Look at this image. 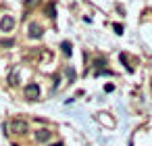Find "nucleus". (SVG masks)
<instances>
[{"mask_svg": "<svg viewBox=\"0 0 152 146\" xmlns=\"http://www.w3.org/2000/svg\"><path fill=\"white\" fill-rule=\"evenodd\" d=\"M13 27H15V19L11 15H4L2 19H0V29L2 32H13Z\"/></svg>", "mask_w": 152, "mask_h": 146, "instance_id": "2", "label": "nucleus"}, {"mask_svg": "<svg viewBox=\"0 0 152 146\" xmlns=\"http://www.w3.org/2000/svg\"><path fill=\"white\" fill-rule=\"evenodd\" d=\"M67 75H69V79H75V71H73V69H71V67H69V69H67Z\"/></svg>", "mask_w": 152, "mask_h": 146, "instance_id": "10", "label": "nucleus"}, {"mask_svg": "<svg viewBox=\"0 0 152 146\" xmlns=\"http://www.w3.org/2000/svg\"><path fill=\"white\" fill-rule=\"evenodd\" d=\"M54 13H56L54 4H48V7H46V17H54Z\"/></svg>", "mask_w": 152, "mask_h": 146, "instance_id": "6", "label": "nucleus"}, {"mask_svg": "<svg viewBox=\"0 0 152 146\" xmlns=\"http://www.w3.org/2000/svg\"><path fill=\"white\" fill-rule=\"evenodd\" d=\"M52 146H63V142H56V144H52Z\"/></svg>", "mask_w": 152, "mask_h": 146, "instance_id": "13", "label": "nucleus"}, {"mask_svg": "<svg viewBox=\"0 0 152 146\" xmlns=\"http://www.w3.org/2000/svg\"><path fill=\"white\" fill-rule=\"evenodd\" d=\"M36 2H40V0H27V7H34Z\"/></svg>", "mask_w": 152, "mask_h": 146, "instance_id": "12", "label": "nucleus"}, {"mask_svg": "<svg viewBox=\"0 0 152 146\" xmlns=\"http://www.w3.org/2000/svg\"><path fill=\"white\" fill-rule=\"evenodd\" d=\"M9 84H11V86H17V84H19V81H17V75H15V73L11 75V81H9Z\"/></svg>", "mask_w": 152, "mask_h": 146, "instance_id": "11", "label": "nucleus"}, {"mask_svg": "<svg viewBox=\"0 0 152 146\" xmlns=\"http://www.w3.org/2000/svg\"><path fill=\"white\" fill-rule=\"evenodd\" d=\"M0 44H2V48L7 46V48H11V46H15V40H11V38H7V40H2V42H0Z\"/></svg>", "mask_w": 152, "mask_h": 146, "instance_id": "8", "label": "nucleus"}, {"mask_svg": "<svg viewBox=\"0 0 152 146\" xmlns=\"http://www.w3.org/2000/svg\"><path fill=\"white\" fill-rule=\"evenodd\" d=\"M52 138V131L50 129H40V131H36V140L38 142H48Z\"/></svg>", "mask_w": 152, "mask_h": 146, "instance_id": "4", "label": "nucleus"}, {"mask_svg": "<svg viewBox=\"0 0 152 146\" xmlns=\"http://www.w3.org/2000/svg\"><path fill=\"white\" fill-rule=\"evenodd\" d=\"M7 127H11L15 134H23V131H27V123H25V121H21V119L11 121V125H7Z\"/></svg>", "mask_w": 152, "mask_h": 146, "instance_id": "3", "label": "nucleus"}, {"mask_svg": "<svg viewBox=\"0 0 152 146\" xmlns=\"http://www.w3.org/2000/svg\"><path fill=\"white\" fill-rule=\"evenodd\" d=\"M23 92H25V98H27V100H38V96H40V86H38V84H27Z\"/></svg>", "mask_w": 152, "mask_h": 146, "instance_id": "1", "label": "nucleus"}, {"mask_svg": "<svg viewBox=\"0 0 152 146\" xmlns=\"http://www.w3.org/2000/svg\"><path fill=\"white\" fill-rule=\"evenodd\" d=\"M113 29H115V34H119V36L123 34V25H119V23H115V25H113Z\"/></svg>", "mask_w": 152, "mask_h": 146, "instance_id": "9", "label": "nucleus"}, {"mask_svg": "<svg viewBox=\"0 0 152 146\" xmlns=\"http://www.w3.org/2000/svg\"><path fill=\"white\" fill-rule=\"evenodd\" d=\"M42 36V27L38 25V23H29V38H40Z\"/></svg>", "mask_w": 152, "mask_h": 146, "instance_id": "5", "label": "nucleus"}, {"mask_svg": "<svg viewBox=\"0 0 152 146\" xmlns=\"http://www.w3.org/2000/svg\"><path fill=\"white\" fill-rule=\"evenodd\" d=\"M61 48H63V52H65L67 56L71 54V44H69V42H63V44H61Z\"/></svg>", "mask_w": 152, "mask_h": 146, "instance_id": "7", "label": "nucleus"}]
</instances>
